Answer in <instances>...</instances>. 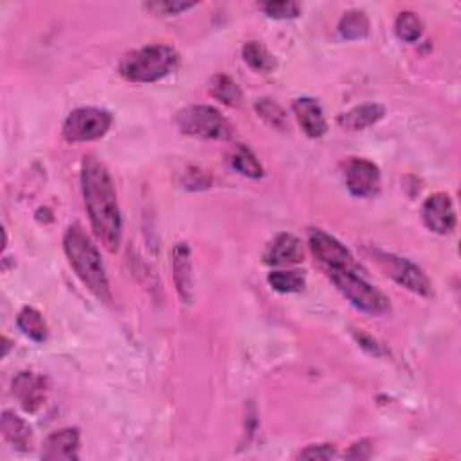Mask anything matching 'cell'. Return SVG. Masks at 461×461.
Here are the masks:
<instances>
[{
    "label": "cell",
    "mask_w": 461,
    "mask_h": 461,
    "mask_svg": "<svg viewBox=\"0 0 461 461\" xmlns=\"http://www.w3.org/2000/svg\"><path fill=\"white\" fill-rule=\"evenodd\" d=\"M81 192L94 235L107 251L115 252L123 236L121 211L112 177L105 165L94 156L83 159Z\"/></svg>",
    "instance_id": "cell-1"
},
{
    "label": "cell",
    "mask_w": 461,
    "mask_h": 461,
    "mask_svg": "<svg viewBox=\"0 0 461 461\" xmlns=\"http://www.w3.org/2000/svg\"><path fill=\"white\" fill-rule=\"evenodd\" d=\"M64 249L69 258L71 267L81 283L101 301L112 303L110 283L101 261V254L94 242L85 235L80 226H71L64 238Z\"/></svg>",
    "instance_id": "cell-2"
},
{
    "label": "cell",
    "mask_w": 461,
    "mask_h": 461,
    "mask_svg": "<svg viewBox=\"0 0 461 461\" xmlns=\"http://www.w3.org/2000/svg\"><path fill=\"white\" fill-rule=\"evenodd\" d=\"M179 65V53L172 46L153 44L123 56L119 64V74L132 83L158 81Z\"/></svg>",
    "instance_id": "cell-3"
},
{
    "label": "cell",
    "mask_w": 461,
    "mask_h": 461,
    "mask_svg": "<svg viewBox=\"0 0 461 461\" xmlns=\"http://www.w3.org/2000/svg\"><path fill=\"white\" fill-rule=\"evenodd\" d=\"M327 274L330 281L337 286V290L355 306V309L371 316H382L391 309L386 294L370 285L359 270L327 269Z\"/></svg>",
    "instance_id": "cell-4"
},
{
    "label": "cell",
    "mask_w": 461,
    "mask_h": 461,
    "mask_svg": "<svg viewBox=\"0 0 461 461\" xmlns=\"http://www.w3.org/2000/svg\"><path fill=\"white\" fill-rule=\"evenodd\" d=\"M179 130L199 139H229L231 124L220 110L209 105H193L181 110L175 117Z\"/></svg>",
    "instance_id": "cell-5"
},
{
    "label": "cell",
    "mask_w": 461,
    "mask_h": 461,
    "mask_svg": "<svg viewBox=\"0 0 461 461\" xmlns=\"http://www.w3.org/2000/svg\"><path fill=\"white\" fill-rule=\"evenodd\" d=\"M112 124V115L107 110L83 107L69 114L64 123V137L69 142H89L103 137Z\"/></svg>",
    "instance_id": "cell-6"
},
{
    "label": "cell",
    "mask_w": 461,
    "mask_h": 461,
    "mask_svg": "<svg viewBox=\"0 0 461 461\" xmlns=\"http://www.w3.org/2000/svg\"><path fill=\"white\" fill-rule=\"evenodd\" d=\"M375 260L380 265V269L391 279H395L398 285H402L404 288H407L418 295H423V297H429L432 294V285H431L429 277L413 261L400 258L397 254L380 252V251L375 252Z\"/></svg>",
    "instance_id": "cell-7"
},
{
    "label": "cell",
    "mask_w": 461,
    "mask_h": 461,
    "mask_svg": "<svg viewBox=\"0 0 461 461\" xmlns=\"http://www.w3.org/2000/svg\"><path fill=\"white\" fill-rule=\"evenodd\" d=\"M309 245L314 258L327 269H350L359 270V265L352 252L334 236L321 229H312L309 236Z\"/></svg>",
    "instance_id": "cell-8"
},
{
    "label": "cell",
    "mask_w": 461,
    "mask_h": 461,
    "mask_svg": "<svg viewBox=\"0 0 461 461\" xmlns=\"http://www.w3.org/2000/svg\"><path fill=\"white\" fill-rule=\"evenodd\" d=\"M346 184L352 195L366 199L379 192L380 172L379 166L368 159H350L346 163Z\"/></svg>",
    "instance_id": "cell-9"
},
{
    "label": "cell",
    "mask_w": 461,
    "mask_h": 461,
    "mask_svg": "<svg viewBox=\"0 0 461 461\" xmlns=\"http://www.w3.org/2000/svg\"><path fill=\"white\" fill-rule=\"evenodd\" d=\"M422 220L436 235H448L456 227V211L452 201L445 193L431 195L422 208Z\"/></svg>",
    "instance_id": "cell-10"
},
{
    "label": "cell",
    "mask_w": 461,
    "mask_h": 461,
    "mask_svg": "<svg viewBox=\"0 0 461 461\" xmlns=\"http://www.w3.org/2000/svg\"><path fill=\"white\" fill-rule=\"evenodd\" d=\"M13 395L28 413H37L47 397V379L37 373H19L13 380Z\"/></svg>",
    "instance_id": "cell-11"
},
{
    "label": "cell",
    "mask_w": 461,
    "mask_h": 461,
    "mask_svg": "<svg viewBox=\"0 0 461 461\" xmlns=\"http://www.w3.org/2000/svg\"><path fill=\"white\" fill-rule=\"evenodd\" d=\"M78 457H80L78 429L56 431L42 445V459L46 461H73Z\"/></svg>",
    "instance_id": "cell-12"
},
{
    "label": "cell",
    "mask_w": 461,
    "mask_h": 461,
    "mask_svg": "<svg viewBox=\"0 0 461 461\" xmlns=\"http://www.w3.org/2000/svg\"><path fill=\"white\" fill-rule=\"evenodd\" d=\"M174 281L181 299L190 304L193 301V263L192 249L188 243H177L172 251Z\"/></svg>",
    "instance_id": "cell-13"
},
{
    "label": "cell",
    "mask_w": 461,
    "mask_h": 461,
    "mask_svg": "<svg viewBox=\"0 0 461 461\" xmlns=\"http://www.w3.org/2000/svg\"><path fill=\"white\" fill-rule=\"evenodd\" d=\"M292 110H294L295 117H297V123L301 124V128L306 135L312 137V139H318V137H323L327 133L329 124H327L323 108L316 99L299 98V99L294 101Z\"/></svg>",
    "instance_id": "cell-14"
},
{
    "label": "cell",
    "mask_w": 461,
    "mask_h": 461,
    "mask_svg": "<svg viewBox=\"0 0 461 461\" xmlns=\"http://www.w3.org/2000/svg\"><path fill=\"white\" fill-rule=\"evenodd\" d=\"M304 258L303 243L297 236L290 233H281L277 235L267 247L263 260L269 265H294L301 263Z\"/></svg>",
    "instance_id": "cell-15"
},
{
    "label": "cell",
    "mask_w": 461,
    "mask_h": 461,
    "mask_svg": "<svg viewBox=\"0 0 461 461\" xmlns=\"http://www.w3.org/2000/svg\"><path fill=\"white\" fill-rule=\"evenodd\" d=\"M386 110L382 105L377 103H368V105H361L352 108L350 112L343 114L339 117V126L350 132H359V130H366L373 124H377L382 117H384Z\"/></svg>",
    "instance_id": "cell-16"
},
{
    "label": "cell",
    "mask_w": 461,
    "mask_h": 461,
    "mask_svg": "<svg viewBox=\"0 0 461 461\" xmlns=\"http://www.w3.org/2000/svg\"><path fill=\"white\" fill-rule=\"evenodd\" d=\"M0 429L10 445L17 450L30 448L31 443V427L13 411H4L3 418H0Z\"/></svg>",
    "instance_id": "cell-17"
},
{
    "label": "cell",
    "mask_w": 461,
    "mask_h": 461,
    "mask_svg": "<svg viewBox=\"0 0 461 461\" xmlns=\"http://www.w3.org/2000/svg\"><path fill=\"white\" fill-rule=\"evenodd\" d=\"M17 325L21 329V332L24 336H28L30 339H33L35 343H44L47 339V325L42 318V314L31 306H26V309L21 311L19 318H17Z\"/></svg>",
    "instance_id": "cell-18"
},
{
    "label": "cell",
    "mask_w": 461,
    "mask_h": 461,
    "mask_svg": "<svg viewBox=\"0 0 461 461\" xmlns=\"http://www.w3.org/2000/svg\"><path fill=\"white\" fill-rule=\"evenodd\" d=\"M245 64L256 73H272L276 69V58L260 42H247L242 49Z\"/></svg>",
    "instance_id": "cell-19"
},
{
    "label": "cell",
    "mask_w": 461,
    "mask_h": 461,
    "mask_svg": "<svg viewBox=\"0 0 461 461\" xmlns=\"http://www.w3.org/2000/svg\"><path fill=\"white\" fill-rule=\"evenodd\" d=\"M339 33L346 40H361L366 38L370 33V21L364 12L352 10L343 15L339 22Z\"/></svg>",
    "instance_id": "cell-20"
},
{
    "label": "cell",
    "mask_w": 461,
    "mask_h": 461,
    "mask_svg": "<svg viewBox=\"0 0 461 461\" xmlns=\"http://www.w3.org/2000/svg\"><path fill=\"white\" fill-rule=\"evenodd\" d=\"M209 92L215 99L222 101L227 107H238L242 101V90L240 87L235 83V80H231L226 74H218L211 80L209 83Z\"/></svg>",
    "instance_id": "cell-21"
},
{
    "label": "cell",
    "mask_w": 461,
    "mask_h": 461,
    "mask_svg": "<svg viewBox=\"0 0 461 461\" xmlns=\"http://www.w3.org/2000/svg\"><path fill=\"white\" fill-rule=\"evenodd\" d=\"M231 165L238 174H242L245 177L260 179L263 175V168H261L258 158L247 146H238L235 149L233 158H231Z\"/></svg>",
    "instance_id": "cell-22"
},
{
    "label": "cell",
    "mask_w": 461,
    "mask_h": 461,
    "mask_svg": "<svg viewBox=\"0 0 461 461\" xmlns=\"http://www.w3.org/2000/svg\"><path fill=\"white\" fill-rule=\"evenodd\" d=\"M269 285L281 294H294L304 288V276L297 270H274L267 277Z\"/></svg>",
    "instance_id": "cell-23"
},
{
    "label": "cell",
    "mask_w": 461,
    "mask_h": 461,
    "mask_svg": "<svg viewBox=\"0 0 461 461\" xmlns=\"http://www.w3.org/2000/svg\"><path fill=\"white\" fill-rule=\"evenodd\" d=\"M395 31L402 42L413 44L422 37L423 24L413 12H402L395 21Z\"/></svg>",
    "instance_id": "cell-24"
},
{
    "label": "cell",
    "mask_w": 461,
    "mask_h": 461,
    "mask_svg": "<svg viewBox=\"0 0 461 461\" xmlns=\"http://www.w3.org/2000/svg\"><path fill=\"white\" fill-rule=\"evenodd\" d=\"M256 112L274 128L277 130H285L286 128V114L285 110L272 99L269 98H263V99H258L256 103Z\"/></svg>",
    "instance_id": "cell-25"
},
{
    "label": "cell",
    "mask_w": 461,
    "mask_h": 461,
    "mask_svg": "<svg viewBox=\"0 0 461 461\" xmlns=\"http://www.w3.org/2000/svg\"><path fill=\"white\" fill-rule=\"evenodd\" d=\"M260 8L267 17L276 21H288L299 17V6L295 3H265Z\"/></svg>",
    "instance_id": "cell-26"
},
{
    "label": "cell",
    "mask_w": 461,
    "mask_h": 461,
    "mask_svg": "<svg viewBox=\"0 0 461 461\" xmlns=\"http://www.w3.org/2000/svg\"><path fill=\"white\" fill-rule=\"evenodd\" d=\"M195 8V4L192 3H148L146 10H149L151 13L161 15V17H170V15H179L183 12H188Z\"/></svg>",
    "instance_id": "cell-27"
},
{
    "label": "cell",
    "mask_w": 461,
    "mask_h": 461,
    "mask_svg": "<svg viewBox=\"0 0 461 461\" xmlns=\"http://www.w3.org/2000/svg\"><path fill=\"white\" fill-rule=\"evenodd\" d=\"M337 456V450L330 443H320V445H309L304 450L299 452L301 459H334Z\"/></svg>",
    "instance_id": "cell-28"
},
{
    "label": "cell",
    "mask_w": 461,
    "mask_h": 461,
    "mask_svg": "<svg viewBox=\"0 0 461 461\" xmlns=\"http://www.w3.org/2000/svg\"><path fill=\"white\" fill-rule=\"evenodd\" d=\"M371 452H373V443L370 440H359L350 447V450L345 454V457L368 459V457H371Z\"/></svg>",
    "instance_id": "cell-29"
}]
</instances>
